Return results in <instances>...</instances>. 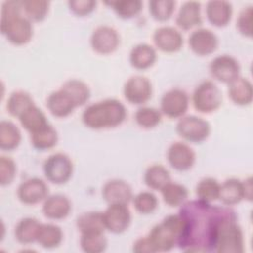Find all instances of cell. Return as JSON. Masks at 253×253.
Instances as JSON below:
<instances>
[{"mask_svg": "<svg viewBox=\"0 0 253 253\" xmlns=\"http://www.w3.org/2000/svg\"><path fill=\"white\" fill-rule=\"evenodd\" d=\"M153 42L155 46L163 52L179 51L184 43L182 34L174 27L162 26L153 33Z\"/></svg>", "mask_w": 253, "mask_h": 253, "instance_id": "cell-17", "label": "cell"}, {"mask_svg": "<svg viewBox=\"0 0 253 253\" xmlns=\"http://www.w3.org/2000/svg\"><path fill=\"white\" fill-rule=\"evenodd\" d=\"M252 179L249 177L247 180L243 181V187H244V194L245 199L248 201L252 200Z\"/></svg>", "mask_w": 253, "mask_h": 253, "instance_id": "cell-47", "label": "cell"}, {"mask_svg": "<svg viewBox=\"0 0 253 253\" xmlns=\"http://www.w3.org/2000/svg\"><path fill=\"white\" fill-rule=\"evenodd\" d=\"M231 209L227 206H212L202 200L185 202L179 211L182 232L178 246L185 252H212L217 228Z\"/></svg>", "mask_w": 253, "mask_h": 253, "instance_id": "cell-1", "label": "cell"}, {"mask_svg": "<svg viewBox=\"0 0 253 253\" xmlns=\"http://www.w3.org/2000/svg\"><path fill=\"white\" fill-rule=\"evenodd\" d=\"M209 69L211 75L214 79L227 84L239 77L240 73L239 62L236 58L228 54L215 56L210 62Z\"/></svg>", "mask_w": 253, "mask_h": 253, "instance_id": "cell-12", "label": "cell"}, {"mask_svg": "<svg viewBox=\"0 0 253 253\" xmlns=\"http://www.w3.org/2000/svg\"><path fill=\"white\" fill-rule=\"evenodd\" d=\"M22 11V0H7L1 7V33L16 45L28 43L34 34L32 21L23 15Z\"/></svg>", "mask_w": 253, "mask_h": 253, "instance_id": "cell-2", "label": "cell"}, {"mask_svg": "<svg viewBox=\"0 0 253 253\" xmlns=\"http://www.w3.org/2000/svg\"><path fill=\"white\" fill-rule=\"evenodd\" d=\"M182 232V219L179 214H170L154 225L147 237L152 243L155 252L170 251L180 238Z\"/></svg>", "mask_w": 253, "mask_h": 253, "instance_id": "cell-5", "label": "cell"}, {"mask_svg": "<svg viewBox=\"0 0 253 253\" xmlns=\"http://www.w3.org/2000/svg\"><path fill=\"white\" fill-rule=\"evenodd\" d=\"M163 201L169 207L182 206L188 198V189L179 183L169 182L161 190Z\"/></svg>", "mask_w": 253, "mask_h": 253, "instance_id": "cell-35", "label": "cell"}, {"mask_svg": "<svg viewBox=\"0 0 253 253\" xmlns=\"http://www.w3.org/2000/svg\"><path fill=\"white\" fill-rule=\"evenodd\" d=\"M102 197L108 204L127 205L133 198L130 186L124 180L112 179L102 188Z\"/></svg>", "mask_w": 253, "mask_h": 253, "instance_id": "cell-18", "label": "cell"}, {"mask_svg": "<svg viewBox=\"0 0 253 253\" xmlns=\"http://www.w3.org/2000/svg\"><path fill=\"white\" fill-rule=\"evenodd\" d=\"M46 108L52 116L56 118H65L72 114L77 107L71 98L62 89H59L48 95L46 99Z\"/></svg>", "mask_w": 253, "mask_h": 253, "instance_id": "cell-22", "label": "cell"}, {"mask_svg": "<svg viewBox=\"0 0 253 253\" xmlns=\"http://www.w3.org/2000/svg\"><path fill=\"white\" fill-rule=\"evenodd\" d=\"M71 211L69 199L61 194L48 196L42 204V212L45 217L53 220L65 218Z\"/></svg>", "mask_w": 253, "mask_h": 253, "instance_id": "cell-19", "label": "cell"}, {"mask_svg": "<svg viewBox=\"0 0 253 253\" xmlns=\"http://www.w3.org/2000/svg\"><path fill=\"white\" fill-rule=\"evenodd\" d=\"M35 105L32 96L23 90L14 91L7 100L6 108L8 113L13 117H20L31 106Z\"/></svg>", "mask_w": 253, "mask_h": 253, "instance_id": "cell-34", "label": "cell"}, {"mask_svg": "<svg viewBox=\"0 0 253 253\" xmlns=\"http://www.w3.org/2000/svg\"><path fill=\"white\" fill-rule=\"evenodd\" d=\"M19 121L22 126L30 133L36 132L49 124L45 114L36 105L31 106L27 111H25L19 117Z\"/></svg>", "mask_w": 253, "mask_h": 253, "instance_id": "cell-27", "label": "cell"}, {"mask_svg": "<svg viewBox=\"0 0 253 253\" xmlns=\"http://www.w3.org/2000/svg\"><path fill=\"white\" fill-rule=\"evenodd\" d=\"M17 196L23 204L36 205L48 197V187L40 178H29L19 185Z\"/></svg>", "mask_w": 253, "mask_h": 253, "instance_id": "cell-14", "label": "cell"}, {"mask_svg": "<svg viewBox=\"0 0 253 253\" xmlns=\"http://www.w3.org/2000/svg\"><path fill=\"white\" fill-rule=\"evenodd\" d=\"M177 133L185 140L193 143L205 141L211 133L208 121L194 115L183 116L176 125Z\"/></svg>", "mask_w": 253, "mask_h": 253, "instance_id": "cell-7", "label": "cell"}, {"mask_svg": "<svg viewBox=\"0 0 253 253\" xmlns=\"http://www.w3.org/2000/svg\"><path fill=\"white\" fill-rule=\"evenodd\" d=\"M76 226L82 233L104 232L106 230L103 211H88L80 214L76 219Z\"/></svg>", "mask_w": 253, "mask_h": 253, "instance_id": "cell-32", "label": "cell"}, {"mask_svg": "<svg viewBox=\"0 0 253 253\" xmlns=\"http://www.w3.org/2000/svg\"><path fill=\"white\" fill-rule=\"evenodd\" d=\"M245 199L243 182L236 178H229L225 180L219 189L218 200L227 207L239 204Z\"/></svg>", "mask_w": 253, "mask_h": 253, "instance_id": "cell-24", "label": "cell"}, {"mask_svg": "<svg viewBox=\"0 0 253 253\" xmlns=\"http://www.w3.org/2000/svg\"><path fill=\"white\" fill-rule=\"evenodd\" d=\"M126 118V109L117 99H105L85 108L82 113L83 124L92 129L116 127Z\"/></svg>", "mask_w": 253, "mask_h": 253, "instance_id": "cell-3", "label": "cell"}, {"mask_svg": "<svg viewBox=\"0 0 253 253\" xmlns=\"http://www.w3.org/2000/svg\"><path fill=\"white\" fill-rule=\"evenodd\" d=\"M108 240L104 232L82 233L80 238L81 249L86 253H100L106 250Z\"/></svg>", "mask_w": 253, "mask_h": 253, "instance_id": "cell-38", "label": "cell"}, {"mask_svg": "<svg viewBox=\"0 0 253 253\" xmlns=\"http://www.w3.org/2000/svg\"><path fill=\"white\" fill-rule=\"evenodd\" d=\"M132 251L136 253H154L155 249L147 236L136 239L132 246Z\"/></svg>", "mask_w": 253, "mask_h": 253, "instance_id": "cell-46", "label": "cell"}, {"mask_svg": "<svg viewBox=\"0 0 253 253\" xmlns=\"http://www.w3.org/2000/svg\"><path fill=\"white\" fill-rule=\"evenodd\" d=\"M110 5L118 17L122 19H130L137 14L142 9V2L140 0H117L106 2Z\"/></svg>", "mask_w": 253, "mask_h": 253, "instance_id": "cell-40", "label": "cell"}, {"mask_svg": "<svg viewBox=\"0 0 253 253\" xmlns=\"http://www.w3.org/2000/svg\"><path fill=\"white\" fill-rule=\"evenodd\" d=\"M170 181L171 176L168 169L161 164H152L145 170L144 183L151 190L160 191Z\"/></svg>", "mask_w": 253, "mask_h": 253, "instance_id": "cell-31", "label": "cell"}, {"mask_svg": "<svg viewBox=\"0 0 253 253\" xmlns=\"http://www.w3.org/2000/svg\"><path fill=\"white\" fill-rule=\"evenodd\" d=\"M41 222L35 217H24L15 226V237L22 244H30L37 241Z\"/></svg>", "mask_w": 253, "mask_h": 253, "instance_id": "cell-26", "label": "cell"}, {"mask_svg": "<svg viewBox=\"0 0 253 253\" xmlns=\"http://www.w3.org/2000/svg\"><path fill=\"white\" fill-rule=\"evenodd\" d=\"M24 15L34 22L42 21L49 8V2L46 0H22Z\"/></svg>", "mask_w": 253, "mask_h": 253, "instance_id": "cell-36", "label": "cell"}, {"mask_svg": "<svg viewBox=\"0 0 253 253\" xmlns=\"http://www.w3.org/2000/svg\"><path fill=\"white\" fill-rule=\"evenodd\" d=\"M206 14L210 23L215 27L226 26L232 17V5L224 0H211L207 3Z\"/></svg>", "mask_w": 253, "mask_h": 253, "instance_id": "cell-21", "label": "cell"}, {"mask_svg": "<svg viewBox=\"0 0 253 253\" xmlns=\"http://www.w3.org/2000/svg\"><path fill=\"white\" fill-rule=\"evenodd\" d=\"M220 184L217 180L211 177L202 179L196 186V195L199 200L211 203L218 200Z\"/></svg>", "mask_w": 253, "mask_h": 253, "instance_id": "cell-37", "label": "cell"}, {"mask_svg": "<svg viewBox=\"0 0 253 253\" xmlns=\"http://www.w3.org/2000/svg\"><path fill=\"white\" fill-rule=\"evenodd\" d=\"M192 102L198 112L211 114L221 106L222 94L212 81L206 80L195 88L192 95Z\"/></svg>", "mask_w": 253, "mask_h": 253, "instance_id": "cell-6", "label": "cell"}, {"mask_svg": "<svg viewBox=\"0 0 253 253\" xmlns=\"http://www.w3.org/2000/svg\"><path fill=\"white\" fill-rule=\"evenodd\" d=\"M188 43L194 53L200 56H206L216 50L218 46V38L211 30L199 28L191 33Z\"/></svg>", "mask_w": 253, "mask_h": 253, "instance_id": "cell-15", "label": "cell"}, {"mask_svg": "<svg viewBox=\"0 0 253 253\" xmlns=\"http://www.w3.org/2000/svg\"><path fill=\"white\" fill-rule=\"evenodd\" d=\"M253 8L252 6L244 7L238 14L236 20V28L244 37L251 38L253 34Z\"/></svg>", "mask_w": 253, "mask_h": 253, "instance_id": "cell-43", "label": "cell"}, {"mask_svg": "<svg viewBox=\"0 0 253 253\" xmlns=\"http://www.w3.org/2000/svg\"><path fill=\"white\" fill-rule=\"evenodd\" d=\"M97 5L94 0H73L68 1V7L70 11L80 17H84L92 13Z\"/></svg>", "mask_w": 253, "mask_h": 253, "instance_id": "cell-45", "label": "cell"}, {"mask_svg": "<svg viewBox=\"0 0 253 253\" xmlns=\"http://www.w3.org/2000/svg\"><path fill=\"white\" fill-rule=\"evenodd\" d=\"M103 219L107 230L120 234L128 228L131 221V213L126 204H109L103 211Z\"/></svg>", "mask_w": 253, "mask_h": 253, "instance_id": "cell-9", "label": "cell"}, {"mask_svg": "<svg viewBox=\"0 0 253 253\" xmlns=\"http://www.w3.org/2000/svg\"><path fill=\"white\" fill-rule=\"evenodd\" d=\"M132 203L134 209L142 214L152 213L158 207L157 197L148 191H143L135 195L132 198Z\"/></svg>", "mask_w": 253, "mask_h": 253, "instance_id": "cell-42", "label": "cell"}, {"mask_svg": "<svg viewBox=\"0 0 253 253\" xmlns=\"http://www.w3.org/2000/svg\"><path fill=\"white\" fill-rule=\"evenodd\" d=\"M175 21L176 25L184 31L201 26L203 24V19L201 16V3L197 1L184 2L179 9Z\"/></svg>", "mask_w": 253, "mask_h": 253, "instance_id": "cell-20", "label": "cell"}, {"mask_svg": "<svg viewBox=\"0 0 253 253\" xmlns=\"http://www.w3.org/2000/svg\"><path fill=\"white\" fill-rule=\"evenodd\" d=\"M91 47L100 54H110L116 51L120 45V36L116 29L102 25L97 27L90 38Z\"/></svg>", "mask_w": 253, "mask_h": 253, "instance_id": "cell-11", "label": "cell"}, {"mask_svg": "<svg viewBox=\"0 0 253 253\" xmlns=\"http://www.w3.org/2000/svg\"><path fill=\"white\" fill-rule=\"evenodd\" d=\"M60 89L71 98L76 107L83 106L91 96L89 86L79 79H69L65 81Z\"/></svg>", "mask_w": 253, "mask_h": 253, "instance_id": "cell-29", "label": "cell"}, {"mask_svg": "<svg viewBox=\"0 0 253 253\" xmlns=\"http://www.w3.org/2000/svg\"><path fill=\"white\" fill-rule=\"evenodd\" d=\"M43 173L49 182L56 185L65 184L72 176L73 163L65 153L56 152L44 160Z\"/></svg>", "mask_w": 253, "mask_h": 253, "instance_id": "cell-8", "label": "cell"}, {"mask_svg": "<svg viewBox=\"0 0 253 253\" xmlns=\"http://www.w3.org/2000/svg\"><path fill=\"white\" fill-rule=\"evenodd\" d=\"M157 58L155 48L148 43H138L129 52V62L132 67L144 70L151 67Z\"/></svg>", "mask_w": 253, "mask_h": 253, "instance_id": "cell-23", "label": "cell"}, {"mask_svg": "<svg viewBox=\"0 0 253 253\" xmlns=\"http://www.w3.org/2000/svg\"><path fill=\"white\" fill-rule=\"evenodd\" d=\"M123 91L127 102L142 105L150 100L152 96V84L145 76L133 75L126 81Z\"/></svg>", "mask_w": 253, "mask_h": 253, "instance_id": "cell-13", "label": "cell"}, {"mask_svg": "<svg viewBox=\"0 0 253 253\" xmlns=\"http://www.w3.org/2000/svg\"><path fill=\"white\" fill-rule=\"evenodd\" d=\"M228 96L238 106H246L252 102L253 87L251 82L244 77H237L228 84Z\"/></svg>", "mask_w": 253, "mask_h": 253, "instance_id": "cell-25", "label": "cell"}, {"mask_svg": "<svg viewBox=\"0 0 253 253\" xmlns=\"http://www.w3.org/2000/svg\"><path fill=\"white\" fill-rule=\"evenodd\" d=\"M63 239V233L61 228L53 223H42L37 242L43 248L52 249L61 243Z\"/></svg>", "mask_w": 253, "mask_h": 253, "instance_id": "cell-30", "label": "cell"}, {"mask_svg": "<svg viewBox=\"0 0 253 253\" xmlns=\"http://www.w3.org/2000/svg\"><path fill=\"white\" fill-rule=\"evenodd\" d=\"M167 160L175 170L187 171L195 164L196 153L187 143L176 141L167 150Z\"/></svg>", "mask_w": 253, "mask_h": 253, "instance_id": "cell-16", "label": "cell"}, {"mask_svg": "<svg viewBox=\"0 0 253 253\" xmlns=\"http://www.w3.org/2000/svg\"><path fill=\"white\" fill-rule=\"evenodd\" d=\"M243 251V233L237 222V215L231 209L218 225L214 243V252L242 253Z\"/></svg>", "mask_w": 253, "mask_h": 253, "instance_id": "cell-4", "label": "cell"}, {"mask_svg": "<svg viewBox=\"0 0 253 253\" xmlns=\"http://www.w3.org/2000/svg\"><path fill=\"white\" fill-rule=\"evenodd\" d=\"M189 107L188 94L179 88L165 92L160 100V112L170 119L182 118Z\"/></svg>", "mask_w": 253, "mask_h": 253, "instance_id": "cell-10", "label": "cell"}, {"mask_svg": "<svg viewBox=\"0 0 253 253\" xmlns=\"http://www.w3.org/2000/svg\"><path fill=\"white\" fill-rule=\"evenodd\" d=\"M21 139V131L14 123L6 120L0 122V148L2 150H14L19 146Z\"/></svg>", "mask_w": 253, "mask_h": 253, "instance_id": "cell-28", "label": "cell"}, {"mask_svg": "<svg viewBox=\"0 0 253 253\" xmlns=\"http://www.w3.org/2000/svg\"><path fill=\"white\" fill-rule=\"evenodd\" d=\"M57 141V131L50 124L40 130L31 133V143L38 150L50 149L56 145Z\"/></svg>", "mask_w": 253, "mask_h": 253, "instance_id": "cell-33", "label": "cell"}, {"mask_svg": "<svg viewBox=\"0 0 253 253\" xmlns=\"http://www.w3.org/2000/svg\"><path fill=\"white\" fill-rule=\"evenodd\" d=\"M162 119L160 110L153 107H141L134 114L135 123L142 128H152L158 126Z\"/></svg>", "mask_w": 253, "mask_h": 253, "instance_id": "cell-39", "label": "cell"}, {"mask_svg": "<svg viewBox=\"0 0 253 253\" xmlns=\"http://www.w3.org/2000/svg\"><path fill=\"white\" fill-rule=\"evenodd\" d=\"M176 2L173 0H151L148 2L149 13L156 21L164 22L171 18Z\"/></svg>", "mask_w": 253, "mask_h": 253, "instance_id": "cell-41", "label": "cell"}, {"mask_svg": "<svg viewBox=\"0 0 253 253\" xmlns=\"http://www.w3.org/2000/svg\"><path fill=\"white\" fill-rule=\"evenodd\" d=\"M17 166L15 161L5 155L0 156V184L2 186L10 185L16 177Z\"/></svg>", "mask_w": 253, "mask_h": 253, "instance_id": "cell-44", "label": "cell"}]
</instances>
